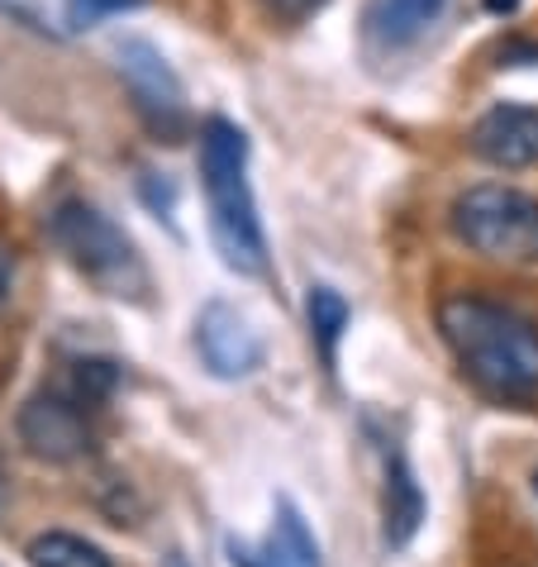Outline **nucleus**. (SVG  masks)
<instances>
[{"label": "nucleus", "instance_id": "1", "mask_svg": "<svg viewBox=\"0 0 538 567\" xmlns=\"http://www.w3.org/2000/svg\"><path fill=\"white\" fill-rule=\"evenodd\" d=\"M438 334L477 391L496 401L538 396V324L519 310L457 291L438 301Z\"/></svg>", "mask_w": 538, "mask_h": 567}, {"label": "nucleus", "instance_id": "2", "mask_svg": "<svg viewBox=\"0 0 538 567\" xmlns=\"http://www.w3.org/2000/svg\"><path fill=\"white\" fill-rule=\"evenodd\" d=\"M200 186L210 200V234L215 248L234 272L262 277L267 272V239L258 200L248 186V134L234 120H205L200 124Z\"/></svg>", "mask_w": 538, "mask_h": 567}, {"label": "nucleus", "instance_id": "3", "mask_svg": "<svg viewBox=\"0 0 538 567\" xmlns=\"http://www.w3.org/2000/svg\"><path fill=\"white\" fill-rule=\"evenodd\" d=\"M49 229H53V244L68 254V262L86 281H96L105 296L138 301L148 291V267L138 258L134 239L105 210L86 206V200H62L49 219Z\"/></svg>", "mask_w": 538, "mask_h": 567}, {"label": "nucleus", "instance_id": "4", "mask_svg": "<svg viewBox=\"0 0 538 567\" xmlns=\"http://www.w3.org/2000/svg\"><path fill=\"white\" fill-rule=\"evenodd\" d=\"M453 234L472 254L500 262L538 258V200L519 186L482 182L453 200Z\"/></svg>", "mask_w": 538, "mask_h": 567}, {"label": "nucleus", "instance_id": "5", "mask_svg": "<svg viewBox=\"0 0 538 567\" xmlns=\"http://www.w3.org/2000/svg\"><path fill=\"white\" fill-rule=\"evenodd\" d=\"M96 405L82 401L68 382L43 386L20 405V444L39 463H76L96 444Z\"/></svg>", "mask_w": 538, "mask_h": 567}, {"label": "nucleus", "instance_id": "6", "mask_svg": "<svg viewBox=\"0 0 538 567\" xmlns=\"http://www.w3.org/2000/svg\"><path fill=\"white\" fill-rule=\"evenodd\" d=\"M196 353L219 382H244L262 368V334L244 310L210 301L196 315Z\"/></svg>", "mask_w": 538, "mask_h": 567}, {"label": "nucleus", "instance_id": "7", "mask_svg": "<svg viewBox=\"0 0 538 567\" xmlns=\"http://www.w3.org/2000/svg\"><path fill=\"white\" fill-rule=\"evenodd\" d=\"M120 76H124V86L134 91L138 115H144L163 138H177L182 124H186V101H182V86H177V76H172V68L163 62V53L130 39L120 49Z\"/></svg>", "mask_w": 538, "mask_h": 567}, {"label": "nucleus", "instance_id": "8", "mask_svg": "<svg viewBox=\"0 0 538 567\" xmlns=\"http://www.w3.org/2000/svg\"><path fill=\"white\" fill-rule=\"evenodd\" d=\"M472 153L500 172L538 163V110L534 105H490L472 124Z\"/></svg>", "mask_w": 538, "mask_h": 567}, {"label": "nucleus", "instance_id": "9", "mask_svg": "<svg viewBox=\"0 0 538 567\" xmlns=\"http://www.w3.org/2000/svg\"><path fill=\"white\" fill-rule=\"evenodd\" d=\"M448 0H368L362 6V43L376 58L405 53L438 24Z\"/></svg>", "mask_w": 538, "mask_h": 567}, {"label": "nucleus", "instance_id": "10", "mask_svg": "<svg viewBox=\"0 0 538 567\" xmlns=\"http://www.w3.org/2000/svg\"><path fill=\"white\" fill-rule=\"evenodd\" d=\"M382 515H386V544L391 548H405L415 539L420 519H424V492L410 472L405 453H391L386 463V492H382Z\"/></svg>", "mask_w": 538, "mask_h": 567}, {"label": "nucleus", "instance_id": "11", "mask_svg": "<svg viewBox=\"0 0 538 567\" xmlns=\"http://www.w3.org/2000/svg\"><path fill=\"white\" fill-rule=\"evenodd\" d=\"M262 563L267 567H320V544H314V534L306 529V519H300L291 501L277 506V525L267 534Z\"/></svg>", "mask_w": 538, "mask_h": 567}, {"label": "nucleus", "instance_id": "12", "mask_svg": "<svg viewBox=\"0 0 538 567\" xmlns=\"http://www.w3.org/2000/svg\"><path fill=\"white\" fill-rule=\"evenodd\" d=\"M29 567H110V554L101 544L82 539L68 529H49L29 539Z\"/></svg>", "mask_w": 538, "mask_h": 567}, {"label": "nucleus", "instance_id": "13", "mask_svg": "<svg viewBox=\"0 0 538 567\" xmlns=\"http://www.w3.org/2000/svg\"><path fill=\"white\" fill-rule=\"evenodd\" d=\"M306 310H310V334H314V343H320V358L334 362L339 339H343L348 320H353V310H348V301L334 287H310Z\"/></svg>", "mask_w": 538, "mask_h": 567}, {"label": "nucleus", "instance_id": "14", "mask_svg": "<svg viewBox=\"0 0 538 567\" xmlns=\"http://www.w3.org/2000/svg\"><path fill=\"white\" fill-rule=\"evenodd\" d=\"M134 6H144V0H68V29H91V24H101L105 14H120Z\"/></svg>", "mask_w": 538, "mask_h": 567}, {"label": "nucleus", "instance_id": "15", "mask_svg": "<svg viewBox=\"0 0 538 567\" xmlns=\"http://www.w3.org/2000/svg\"><path fill=\"white\" fill-rule=\"evenodd\" d=\"M258 6L281 24H306L310 14H320L329 6V0H258Z\"/></svg>", "mask_w": 538, "mask_h": 567}, {"label": "nucleus", "instance_id": "16", "mask_svg": "<svg viewBox=\"0 0 538 567\" xmlns=\"http://www.w3.org/2000/svg\"><path fill=\"white\" fill-rule=\"evenodd\" d=\"M229 558H234V567H267L262 554H248V548H239V544H229Z\"/></svg>", "mask_w": 538, "mask_h": 567}, {"label": "nucleus", "instance_id": "17", "mask_svg": "<svg viewBox=\"0 0 538 567\" xmlns=\"http://www.w3.org/2000/svg\"><path fill=\"white\" fill-rule=\"evenodd\" d=\"M6 296H10V258H6V248H0V306H6Z\"/></svg>", "mask_w": 538, "mask_h": 567}, {"label": "nucleus", "instance_id": "18", "mask_svg": "<svg viewBox=\"0 0 538 567\" xmlns=\"http://www.w3.org/2000/svg\"><path fill=\"white\" fill-rule=\"evenodd\" d=\"M486 6H490V10H510L515 0H486Z\"/></svg>", "mask_w": 538, "mask_h": 567}, {"label": "nucleus", "instance_id": "19", "mask_svg": "<svg viewBox=\"0 0 538 567\" xmlns=\"http://www.w3.org/2000/svg\"><path fill=\"white\" fill-rule=\"evenodd\" d=\"M534 496H538V472H534Z\"/></svg>", "mask_w": 538, "mask_h": 567}]
</instances>
